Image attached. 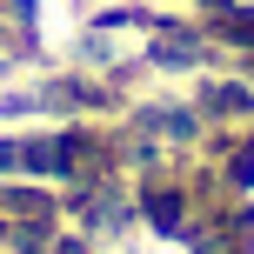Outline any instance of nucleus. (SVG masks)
Masks as SVG:
<instances>
[{
	"mask_svg": "<svg viewBox=\"0 0 254 254\" xmlns=\"http://www.w3.org/2000/svg\"><path fill=\"white\" fill-rule=\"evenodd\" d=\"M248 254H254V207H248Z\"/></svg>",
	"mask_w": 254,
	"mask_h": 254,
	"instance_id": "nucleus-1",
	"label": "nucleus"
}]
</instances>
